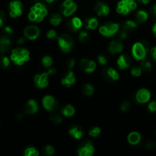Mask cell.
Segmentation results:
<instances>
[{"instance_id": "d6a6232c", "label": "cell", "mask_w": 156, "mask_h": 156, "mask_svg": "<svg viewBox=\"0 0 156 156\" xmlns=\"http://www.w3.org/2000/svg\"><path fill=\"white\" fill-rule=\"evenodd\" d=\"M78 37H79V41L82 43H87L90 40L89 34L86 31H85V30H82V31L79 32Z\"/></svg>"}, {"instance_id": "74e56055", "label": "cell", "mask_w": 156, "mask_h": 156, "mask_svg": "<svg viewBox=\"0 0 156 156\" xmlns=\"http://www.w3.org/2000/svg\"><path fill=\"white\" fill-rule=\"evenodd\" d=\"M55 152L54 148L52 146L47 145L43 149V153L45 155H53Z\"/></svg>"}, {"instance_id": "8fae6325", "label": "cell", "mask_w": 156, "mask_h": 156, "mask_svg": "<svg viewBox=\"0 0 156 156\" xmlns=\"http://www.w3.org/2000/svg\"><path fill=\"white\" fill-rule=\"evenodd\" d=\"M9 15L12 18H17L22 15L23 12V5L18 0L11 2L9 4Z\"/></svg>"}, {"instance_id": "db71d44e", "label": "cell", "mask_w": 156, "mask_h": 156, "mask_svg": "<svg viewBox=\"0 0 156 156\" xmlns=\"http://www.w3.org/2000/svg\"><path fill=\"white\" fill-rule=\"evenodd\" d=\"M150 1L151 0H138L139 2L142 3V4H143V5L149 4V3L150 2Z\"/></svg>"}, {"instance_id": "7c38bea8", "label": "cell", "mask_w": 156, "mask_h": 156, "mask_svg": "<svg viewBox=\"0 0 156 156\" xmlns=\"http://www.w3.org/2000/svg\"><path fill=\"white\" fill-rule=\"evenodd\" d=\"M41 34L39 27L35 25H29L25 27L24 30V35L27 39L34 41L36 40Z\"/></svg>"}, {"instance_id": "3957f363", "label": "cell", "mask_w": 156, "mask_h": 156, "mask_svg": "<svg viewBox=\"0 0 156 156\" xmlns=\"http://www.w3.org/2000/svg\"><path fill=\"white\" fill-rule=\"evenodd\" d=\"M57 42L59 48L64 53H69L75 45L73 37L66 34H62L60 36L57 37Z\"/></svg>"}, {"instance_id": "ee69618b", "label": "cell", "mask_w": 156, "mask_h": 156, "mask_svg": "<svg viewBox=\"0 0 156 156\" xmlns=\"http://www.w3.org/2000/svg\"><path fill=\"white\" fill-rule=\"evenodd\" d=\"M148 109L150 112H155L156 111V101H151L150 103L148 105Z\"/></svg>"}, {"instance_id": "681fc988", "label": "cell", "mask_w": 156, "mask_h": 156, "mask_svg": "<svg viewBox=\"0 0 156 156\" xmlns=\"http://www.w3.org/2000/svg\"><path fill=\"white\" fill-rule=\"evenodd\" d=\"M150 53H151V55H152V58H153V59L156 62V46L155 47H153L152 49H151Z\"/></svg>"}, {"instance_id": "d4e9b609", "label": "cell", "mask_w": 156, "mask_h": 156, "mask_svg": "<svg viewBox=\"0 0 156 156\" xmlns=\"http://www.w3.org/2000/svg\"><path fill=\"white\" fill-rule=\"evenodd\" d=\"M128 143L132 146L139 144L141 141V135L138 132H131L127 136Z\"/></svg>"}, {"instance_id": "836d02e7", "label": "cell", "mask_w": 156, "mask_h": 156, "mask_svg": "<svg viewBox=\"0 0 156 156\" xmlns=\"http://www.w3.org/2000/svg\"><path fill=\"white\" fill-rule=\"evenodd\" d=\"M24 155L25 156H38L40 155L38 150L34 147H28L24 150Z\"/></svg>"}, {"instance_id": "ab89813d", "label": "cell", "mask_w": 156, "mask_h": 156, "mask_svg": "<svg viewBox=\"0 0 156 156\" xmlns=\"http://www.w3.org/2000/svg\"><path fill=\"white\" fill-rule=\"evenodd\" d=\"M97 60L98 62L101 66H105L107 65L108 62V58H107V56L104 54H99L98 56Z\"/></svg>"}, {"instance_id": "ac0fdd59", "label": "cell", "mask_w": 156, "mask_h": 156, "mask_svg": "<svg viewBox=\"0 0 156 156\" xmlns=\"http://www.w3.org/2000/svg\"><path fill=\"white\" fill-rule=\"evenodd\" d=\"M94 10L96 14L100 17L107 16L110 12V9L108 5L103 2H98L96 3L94 7Z\"/></svg>"}, {"instance_id": "f907efd6", "label": "cell", "mask_w": 156, "mask_h": 156, "mask_svg": "<svg viewBox=\"0 0 156 156\" xmlns=\"http://www.w3.org/2000/svg\"><path fill=\"white\" fill-rule=\"evenodd\" d=\"M25 40H26L25 37H20L19 39L18 40V44H20V45L24 44V43H25Z\"/></svg>"}, {"instance_id": "7bdbcfd3", "label": "cell", "mask_w": 156, "mask_h": 156, "mask_svg": "<svg viewBox=\"0 0 156 156\" xmlns=\"http://www.w3.org/2000/svg\"><path fill=\"white\" fill-rule=\"evenodd\" d=\"M76 65V60L73 58H70V59H67L66 61V66L69 70H71L73 67Z\"/></svg>"}, {"instance_id": "f35d334b", "label": "cell", "mask_w": 156, "mask_h": 156, "mask_svg": "<svg viewBox=\"0 0 156 156\" xmlns=\"http://www.w3.org/2000/svg\"><path fill=\"white\" fill-rule=\"evenodd\" d=\"M101 132V130L100 128L98 127V126H95V127H93L92 129H90L89 132H88V134L91 137H97L100 135Z\"/></svg>"}, {"instance_id": "c3c4849f", "label": "cell", "mask_w": 156, "mask_h": 156, "mask_svg": "<svg viewBox=\"0 0 156 156\" xmlns=\"http://www.w3.org/2000/svg\"><path fill=\"white\" fill-rule=\"evenodd\" d=\"M127 35H128V33L126 31H125V30H122V31L119 32V38H120V40H124L126 39V37H127Z\"/></svg>"}, {"instance_id": "30bf717a", "label": "cell", "mask_w": 156, "mask_h": 156, "mask_svg": "<svg viewBox=\"0 0 156 156\" xmlns=\"http://www.w3.org/2000/svg\"><path fill=\"white\" fill-rule=\"evenodd\" d=\"M49 76H50V74L48 73V72L47 73H38V74L35 75L34 78V82L35 85L38 88H47L49 84Z\"/></svg>"}, {"instance_id": "816d5d0a", "label": "cell", "mask_w": 156, "mask_h": 156, "mask_svg": "<svg viewBox=\"0 0 156 156\" xmlns=\"http://www.w3.org/2000/svg\"><path fill=\"white\" fill-rule=\"evenodd\" d=\"M56 69L53 68V69H50L48 70V73L50 74V76H53V75L56 74Z\"/></svg>"}, {"instance_id": "e575fe53", "label": "cell", "mask_w": 156, "mask_h": 156, "mask_svg": "<svg viewBox=\"0 0 156 156\" xmlns=\"http://www.w3.org/2000/svg\"><path fill=\"white\" fill-rule=\"evenodd\" d=\"M43 66L46 68H50L53 65V59L50 56H45L41 59Z\"/></svg>"}, {"instance_id": "277c9868", "label": "cell", "mask_w": 156, "mask_h": 156, "mask_svg": "<svg viewBox=\"0 0 156 156\" xmlns=\"http://www.w3.org/2000/svg\"><path fill=\"white\" fill-rule=\"evenodd\" d=\"M137 8L136 0H120L117 5V12L121 15H128Z\"/></svg>"}, {"instance_id": "bcb514c9", "label": "cell", "mask_w": 156, "mask_h": 156, "mask_svg": "<svg viewBox=\"0 0 156 156\" xmlns=\"http://www.w3.org/2000/svg\"><path fill=\"white\" fill-rule=\"evenodd\" d=\"M146 148L149 150H153L156 148V143L154 141L148 142L147 144H146Z\"/></svg>"}, {"instance_id": "f6af8a7d", "label": "cell", "mask_w": 156, "mask_h": 156, "mask_svg": "<svg viewBox=\"0 0 156 156\" xmlns=\"http://www.w3.org/2000/svg\"><path fill=\"white\" fill-rule=\"evenodd\" d=\"M12 33H13V30H12V29L10 27H9V26L5 27L4 29H3V34L10 37L11 35L12 34Z\"/></svg>"}, {"instance_id": "1f68e13d", "label": "cell", "mask_w": 156, "mask_h": 156, "mask_svg": "<svg viewBox=\"0 0 156 156\" xmlns=\"http://www.w3.org/2000/svg\"><path fill=\"white\" fill-rule=\"evenodd\" d=\"M50 120H51V122L53 123V124L59 125L62 123V118L59 114H56V113L54 112L50 115Z\"/></svg>"}, {"instance_id": "f5cc1de1", "label": "cell", "mask_w": 156, "mask_h": 156, "mask_svg": "<svg viewBox=\"0 0 156 156\" xmlns=\"http://www.w3.org/2000/svg\"><path fill=\"white\" fill-rule=\"evenodd\" d=\"M151 12H152V15H153L154 16L156 17V4L152 6V9H151Z\"/></svg>"}, {"instance_id": "6da1fadb", "label": "cell", "mask_w": 156, "mask_h": 156, "mask_svg": "<svg viewBox=\"0 0 156 156\" xmlns=\"http://www.w3.org/2000/svg\"><path fill=\"white\" fill-rule=\"evenodd\" d=\"M30 59V53L25 48L18 47L14 49L11 54V59L15 64L18 66H21L24 62H27Z\"/></svg>"}, {"instance_id": "2e32d148", "label": "cell", "mask_w": 156, "mask_h": 156, "mask_svg": "<svg viewBox=\"0 0 156 156\" xmlns=\"http://www.w3.org/2000/svg\"><path fill=\"white\" fill-rule=\"evenodd\" d=\"M151 98V93L146 88H141L136 94V100L140 104H146Z\"/></svg>"}, {"instance_id": "cb8c5ba5", "label": "cell", "mask_w": 156, "mask_h": 156, "mask_svg": "<svg viewBox=\"0 0 156 156\" xmlns=\"http://www.w3.org/2000/svg\"><path fill=\"white\" fill-rule=\"evenodd\" d=\"M98 21L94 17L87 18L85 21V27L87 30H94L98 27Z\"/></svg>"}, {"instance_id": "4fadbf2b", "label": "cell", "mask_w": 156, "mask_h": 156, "mask_svg": "<svg viewBox=\"0 0 156 156\" xmlns=\"http://www.w3.org/2000/svg\"><path fill=\"white\" fill-rule=\"evenodd\" d=\"M79 66L81 69L86 73H91L96 69V62L91 59H82L79 62Z\"/></svg>"}, {"instance_id": "7402d4cb", "label": "cell", "mask_w": 156, "mask_h": 156, "mask_svg": "<svg viewBox=\"0 0 156 156\" xmlns=\"http://www.w3.org/2000/svg\"><path fill=\"white\" fill-rule=\"evenodd\" d=\"M38 105L34 100H29L25 104L24 108V112L26 114H34L37 112Z\"/></svg>"}, {"instance_id": "ba28073f", "label": "cell", "mask_w": 156, "mask_h": 156, "mask_svg": "<svg viewBox=\"0 0 156 156\" xmlns=\"http://www.w3.org/2000/svg\"><path fill=\"white\" fill-rule=\"evenodd\" d=\"M94 152V147L89 140H85L82 143L78 149V155L79 156H91Z\"/></svg>"}, {"instance_id": "7dc6e473", "label": "cell", "mask_w": 156, "mask_h": 156, "mask_svg": "<svg viewBox=\"0 0 156 156\" xmlns=\"http://www.w3.org/2000/svg\"><path fill=\"white\" fill-rule=\"evenodd\" d=\"M5 21V15L3 11L0 10V27L3 25Z\"/></svg>"}, {"instance_id": "5bb4252c", "label": "cell", "mask_w": 156, "mask_h": 156, "mask_svg": "<svg viewBox=\"0 0 156 156\" xmlns=\"http://www.w3.org/2000/svg\"><path fill=\"white\" fill-rule=\"evenodd\" d=\"M66 26L69 30L76 33L79 32V30H80L82 27V21L78 17H74L67 21Z\"/></svg>"}, {"instance_id": "484cf974", "label": "cell", "mask_w": 156, "mask_h": 156, "mask_svg": "<svg viewBox=\"0 0 156 156\" xmlns=\"http://www.w3.org/2000/svg\"><path fill=\"white\" fill-rule=\"evenodd\" d=\"M137 27H138V24H137L136 21H131V20L125 21V22L123 24V25H122V28H123V30H125V31H126L127 33L134 31Z\"/></svg>"}, {"instance_id": "4dcf8cb0", "label": "cell", "mask_w": 156, "mask_h": 156, "mask_svg": "<svg viewBox=\"0 0 156 156\" xmlns=\"http://www.w3.org/2000/svg\"><path fill=\"white\" fill-rule=\"evenodd\" d=\"M82 91H83V93L86 96H91L94 94V87L89 83L85 84L83 87H82Z\"/></svg>"}, {"instance_id": "9f6ffc18", "label": "cell", "mask_w": 156, "mask_h": 156, "mask_svg": "<svg viewBox=\"0 0 156 156\" xmlns=\"http://www.w3.org/2000/svg\"><path fill=\"white\" fill-rule=\"evenodd\" d=\"M45 1L48 3H52V2H53L54 1H57V0H45Z\"/></svg>"}, {"instance_id": "8992f818", "label": "cell", "mask_w": 156, "mask_h": 156, "mask_svg": "<svg viewBox=\"0 0 156 156\" xmlns=\"http://www.w3.org/2000/svg\"><path fill=\"white\" fill-rule=\"evenodd\" d=\"M30 12L34 14L35 17H36V21L35 22L37 23L41 22L48 14V11H47L46 6L41 2L35 3L30 8Z\"/></svg>"}, {"instance_id": "9a60e30c", "label": "cell", "mask_w": 156, "mask_h": 156, "mask_svg": "<svg viewBox=\"0 0 156 156\" xmlns=\"http://www.w3.org/2000/svg\"><path fill=\"white\" fill-rule=\"evenodd\" d=\"M123 45L121 40H113L108 45V51L113 55L118 54L123 51Z\"/></svg>"}, {"instance_id": "e0dca14e", "label": "cell", "mask_w": 156, "mask_h": 156, "mask_svg": "<svg viewBox=\"0 0 156 156\" xmlns=\"http://www.w3.org/2000/svg\"><path fill=\"white\" fill-rule=\"evenodd\" d=\"M102 76H103L104 79H106L107 81H117L119 79V73L114 69L112 67H109V68H105L103 69L102 72Z\"/></svg>"}, {"instance_id": "5b68a950", "label": "cell", "mask_w": 156, "mask_h": 156, "mask_svg": "<svg viewBox=\"0 0 156 156\" xmlns=\"http://www.w3.org/2000/svg\"><path fill=\"white\" fill-rule=\"evenodd\" d=\"M120 29V24L118 23H114L109 21L105 23L99 28V32L101 35L106 37H111L115 35Z\"/></svg>"}, {"instance_id": "52a82bcc", "label": "cell", "mask_w": 156, "mask_h": 156, "mask_svg": "<svg viewBox=\"0 0 156 156\" xmlns=\"http://www.w3.org/2000/svg\"><path fill=\"white\" fill-rule=\"evenodd\" d=\"M77 9V5L73 0H65L60 5L61 13L66 17L73 15Z\"/></svg>"}, {"instance_id": "8d00e7d4", "label": "cell", "mask_w": 156, "mask_h": 156, "mask_svg": "<svg viewBox=\"0 0 156 156\" xmlns=\"http://www.w3.org/2000/svg\"><path fill=\"white\" fill-rule=\"evenodd\" d=\"M10 64V60L5 56H0V67L2 69L7 68Z\"/></svg>"}, {"instance_id": "b9f144b4", "label": "cell", "mask_w": 156, "mask_h": 156, "mask_svg": "<svg viewBox=\"0 0 156 156\" xmlns=\"http://www.w3.org/2000/svg\"><path fill=\"white\" fill-rule=\"evenodd\" d=\"M47 37L50 40H53L57 37V34H56V30H53V29L48 30L47 33Z\"/></svg>"}, {"instance_id": "ffe728a7", "label": "cell", "mask_w": 156, "mask_h": 156, "mask_svg": "<svg viewBox=\"0 0 156 156\" xmlns=\"http://www.w3.org/2000/svg\"><path fill=\"white\" fill-rule=\"evenodd\" d=\"M12 47V41L10 37L7 35H2L0 37V52L2 53H5L9 51Z\"/></svg>"}, {"instance_id": "11a10c76", "label": "cell", "mask_w": 156, "mask_h": 156, "mask_svg": "<svg viewBox=\"0 0 156 156\" xmlns=\"http://www.w3.org/2000/svg\"><path fill=\"white\" fill-rule=\"evenodd\" d=\"M152 32H153L154 34H155V36L156 37V22L154 24L153 27H152Z\"/></svg>"}, {"instance_id": "9c48e42d", "label": "cell", "mask_w": 156, "mask_h": 156, "mask_svg": "<svg viewBox=\"0 0 156 156\" xmlns=\"http://www.w3.org/2000/svg\"><path fill=\"white\" fill-rule=\"evenodd\" d=\"M42 105L44 109L50 112H54L58 109V107H59L57 101L51 95L44 96L42 99Z\"/></svg>"}, {"instance_id": "4316f807", "label": "cell", "mask_w": 156, "mask_h": 156, "mask_svg": "<svg viewBox=\"0 0 156 156\" xmlns=\"http://www.w3.org/2000/svg\"><path fill=\"white\" fill-rule=\"evenodd\" d=\"M60 113L65 117H70L74 115L75 113H76V110H75L74 107L73 105H66L61 108Z\"/></svg>"}, {"instance_id": "44dd1931", "label": "cell", "mask_w": 156, "mask_h": 156, "mask_svg": "<svg viewBox=\"0 0 156 156\" xmlns=\"http://www.w3.org/2000/svg\"><path fill=\"white\" fill-rule=\"evenodd\" d=\"M76 82V76H75L74 73L71 70H69L68 73L63 76V78L61 80V83L62 85H65L66 87H70L71 85H74Z\"/></svg>"}, {"instance_id": "60d3db41", "label": "cell", "mask_w": 156, "mask_h": 156, "mask_svg": "<svg viewBox=\"0 0 156 156\" xmlns=\"http://www.w3.org/2000/svg\"><path fill=\"white\" fill-rule=\"evenodd\" d=\"M131 108V104L129 101H125L120 105V110H121L123 112H127L130 110Z\"/></svg>"}, {"instance_id": "83f0119b", "label": "cell", "mask_w": 156, "mask_h": 156, "mask_svg": "<svg viewBox=\"0 0 156 156\" xmlns=\"http://www.w3.org/2000/svg\"><path fill=\"white\" fill-rule=\"evenodd\" d=\"M148 18H149V14L145 10H139L136 13V21L140 23V24L144 23L145 21H147Z\"/></svg>"}, {"instance_id": "603a6c76", "label": "cell", "mask_w": 156, "mask_h": 156, "mask_svg": "<svg viewBox=\"0 0 156 156\" xmlns=\"http://www.w3.org/2000/svg\"><path fill=\"white\" fill-rule=\"evenodd\" d=\"M69 133L76 140H81L84 136V131L80 126L78 125H73L70 127L69 130Z\"/></svg>"}, {"instance_id": "d6986e66", "label": "cell", "mask_w": 156, "mask_h": 156, "mask_svg": "<svg viewBox=\"0 0 156 156\" xmlns=\"http://www.w3.org/2000/svg\"><path fill=\"white\" fill-rule=\"evenodd\" d=\"M131 62H132V61H131L130 57L128 55L122 54L119 56L118 59H117V65L120 69L123 70L129 68Z\"/></svg>"}, {"instance_id": "7a4b0ae2", "label": "cell", "mask_w": 156, "mask_h": 156, "mask_svg": "<svg viewBox=\"0 0 156 156\" xmlns=\"http://www.w3.org/2000/svg\"><path fill=\"white\" fill-rule=\"evenodd\" d=\"M149 50V44L146 41L136 42L132 47V54L137 60H143L146 59L147 52Z\"/></svg>"}, {"instance_id": "d590c367", "label": "cell", "mask_w": 156, "mask_h": 156, "mask_svg": "<svg viewBox=\"0 0 156 156\" xmlns=\"http://www.w3.org/2000/svg\"><path fill=\"white\" fill-rule=\"evenodd\" d=\"M142 68L141 66H133L132 67V69H131V75L133 76H135V77H139V76H141L142 74Z\"/></svg>"}, {"instance_id": "f1b7e54d", "label": "cell", "mask_w": 156, "mask_h": 156, "mask_svg": "<svg viewBox=\"0 0 156 156\" xmlns=\"http://www.w3.org/2000/svg\"><path fill=\"white\" fill-rule=\"evenodd\" d=\"M62 18L60 14L59 13H53L52 14L51 16L50 17V22L52 25L57 26L62 22Z\"/></svg>"}, {"instance_id": "f546056e", "label": "cell", "mask_w": 156, "mask_h": 156, "mask_svg": "<svg viewBox=\"0 0 156 156\" xmlns=\"http://www.w3.org/2000/svg\"><path fill=\"white\" fill-rule=\"evenodd\" d=\"M142 61H143V62H142L141 65H140V66H141L142 68V70L144 72H146V73H149V72L152 71V66L150 61H149V59H144Z\"/></svg>"}]
</instances>
